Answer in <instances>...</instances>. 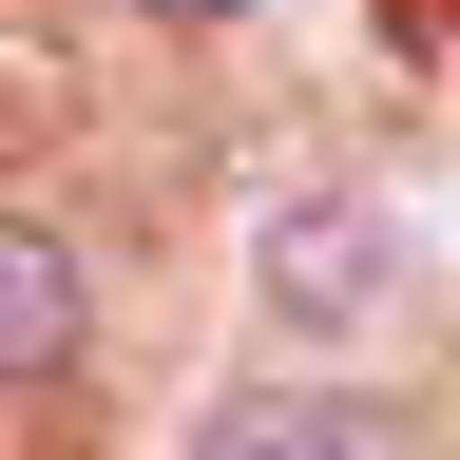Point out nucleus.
Here are the masks:
<instances>
[{"mask_svg": "<svg viewBox=\"0 0 460 460\" xmlns=\"http://www.w3.org/2000/svg\"><path fill=\"white\" fill-rule=\"evenodd\" d=\"M77 326H96V288H77V250L0 192V384H58L77 365Z\"/></svg>", "mask_w": 460, "mask_h": 460, "instance_id": "f257e3e1", "label": "nucleus"}, {"mask_svg": "<svg viewBox=\"0 0 460 460\" xmlns=\"http://www.w3.org/2000/svg\"><path fill=\"white\" fill-rule=\"evenodd\" d=\"M135 20H230V0H135Z\"/></svg>", "mask_w": 460, "mask_h": 460, "instance_id": "7ed1b4c3", "label": "nucleus"}, {"mask_svg": "<svg viewBox=\"0 0 460 460\" xmlns=\"http://www.w3.org/2000/svg\"><path fill=\"white\" fill-rule=\"evenodd\" d=\"M192 460H365V402H326V384H230Z\"/></svg>", "mask_w": 460, "mask_h": 460, "instance_id": "f03ea898", "label": "nucleus"}]
</instances>
